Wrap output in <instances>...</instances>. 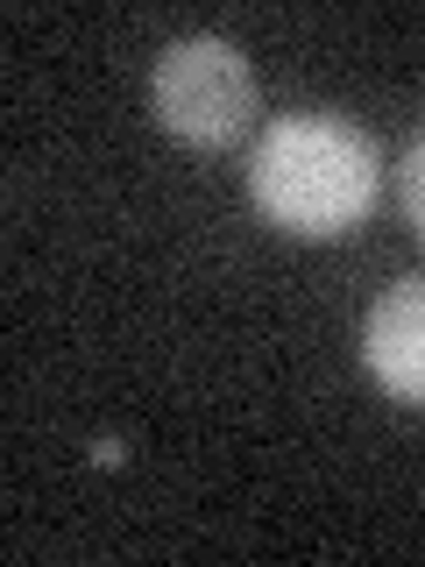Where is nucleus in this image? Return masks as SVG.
<instances>
[{
  "label": "nucleus",
  "instance_id": "nucleus-1",
  "mask_svg": "<svg viewBox=\"0 0 425 567\" xmlns=\"http://www.w3.org/2000/svg\"><path fill=\"white\" fill-rule=\"evenodd\" d=\"M383 185V156L341 114H283L262 128L248 164V199L270 227L298 241H341L369 220Z\"/></svg>",
  "mask_w": 425,
  "mask_h": 567
},
{
  "label": "nucleus",
  "instance_id": "nucleus-2",
  "mask_svg": "<svg viewBox=\"0 0 425 567\" xmlns=\"http://www.w3.org/2000/svg\"><path fill=\"white\" fill-rule=\"evenodd\" d=\"M149 100H156V121L191 142V150H220L235 142L248 121H256V71L227 35H185L156 58V79H149Z\"/></svg>",
  "mask_w": 425,
  "mask_h": 567
},
{
  "label": "nucleus",
  "instance_id": "nucleus-3",
  "mask_svg": "<svg viewBox=\"0 0 425 567\" xmlns=\"http://www.w3.org/2000/svg\"><path fill=\"white\" fill-rule=\"evenodd\" d=\"M362 354L397 404H425V277H404L369 306Z\"/></svg>",
  "mask_w": 425,
  "mask_h": 567
},
{
  "label": "nucleus",
  "instance_id": "nucleus-4",
  "mask_svg": "<svg viewBox=\"0 0 425 567\" xmlns=\"http://www.w3.org/2000/svg\"><path fill=\"white\" fill-rule=\"evenodd\" d=\"M404 213H412V227L425 235V135L412 142V156H404Z\"/></svg>",
  "mask_w": 425,
  "mask_h": 567
}]
</instances>
